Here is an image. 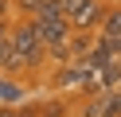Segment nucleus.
Returning a JSON list of instances; mask_svg holds the SVG:
<instances>
[{
    "label": "nucleus",
    "instance_id": "2",
    "mask_svg": "<svg viewBox=\"0 0 121 117\" xmlns=\"http://www.w3.org/2000/svg\"><path fill=\"white\" fill-rule=\"evenodd\" d=\"M12 51L24 59V66H35V62L43 59V43H39V35H35V27L31 23H20L16 31H12Z\"/></svg>",
    "mask_w": 121,
    "mask_h": 117
},
{
    "label": "nucleus",
    "instance_id": "1",
    "mask_svg": "<svg viewBox=\"0 0 121 117\" xmlns=\"http://www.w3.org/2000/svg\"><path fill=\"white\" fill-rule=\"evenodd\" d=\"M35 35H39L43 47H55V43H66L70 39V20L66 16H51V12H35Z\"/></svg>",
    "mask_w": 121,
    "mask_h": 117
},
{
    "label": "nucleus",
    "instance_id": "3",
    "mask_svg": "<svg viewBox=\"0 0 121 117\" xmlns=\"http://www.w3.org/2000/svg\"><path fill=\"white\" fill-rule=\"evenodd\" d=\"M66 20H70L74 31H90L94 23H102V4H98V0H82V4L74 8Z\"/></svg>",
    "mask_w": 121,
    "mask_h": 117
},
{
    "label": "nucleus",
    "instance_id": "4",
    "mask_svg": "<svg viewBox=\"0 0 121 117\" xmlns=\"http://www.w3.org/2000/svg\"><path fill=\"white\" fill-rule=\"evenodd\" d=\"M117 113H121V94H109V90H102L98 101L86 105V117H117Z\"/></svg>",
    "mask_w": 121,
    "mask_h": 117
},
{
    "label": "nucleus",
    "instance_id": "5",
    "mask_svg": "<svg viewBox=\"0 0 121 117\" xmlns=\"http://www.w3.org/2000/svg\"><path fill=\"white\" fill-rule=\"evenodd\" d=\"M102 39L105 43H117L121 39V8L109 12V16H102Z\"/></svg>",
    "mask_w": 121,
    "mask_h": 117
},
{
    "label": "nucleus",
    "instance_id": "6",
    "mask_svg": "<svg viewBox=\"0 0 121 117\" xmlns=\"http://www.w3.org/2000/svg\"><path fill=\"white\" fill-rule=\"evenodd\" d=\"M0 117H16V109H0Z\"/></svg>",
    "mask_w": 121,
    "mask_h": 117
}]
</instances>
